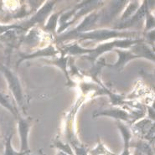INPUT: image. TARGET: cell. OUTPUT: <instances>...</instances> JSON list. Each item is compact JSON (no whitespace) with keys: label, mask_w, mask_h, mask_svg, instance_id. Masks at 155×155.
<instances>
[{"label":"cell","mask_w":155,"mask_h":155,"mask_svg":"<svg viewBox=\"0 0 155 155\" xmlns=\"http://www.w3.org/2000/svg\"><path fill=\"white\" fill-rule=\"evenodd\" d=\"M99 115H107L113 117L115 118H120L123 120H127L128 119V114L125 112L120 111V110H110V111H106V112H101L99 113Z\"/></svg>","instance_id":"obj_9"},{"label":"cell","mask_w":155,"mask_h":155,"mask_svg":"<svg viewBox=\"0 0 155 155\" xmlns=\"http://www.w3.org/2000/svg\"><path fill=\"white\" fill-rule=\"evenodd\" d=\"M58 15L59 14H56V15H54L50 19V21L48 23V25L46 26L47 29H50V30H52L54 29L55 25H56V23H57V18H58Z\"/></svg>","instance_id":"obj_12"},{"label":"cell","mask_w":155,"mask_h":155,"mask_svg":"<svg viewBox=\"0 0 155 155\" xmlns=\"http://www.w3.org/2000/svg\"><path fill=\"white\" fill-rule=\"evenodd\" d=\"M0 70L3 71L4 76L6 77L8 87H9L12 94L14 95L15 100L17 101L18 104H21L23 101V94H22L21 87H20V83H19L18 77L15 76L10 70H8L6 67L0 66Z\"/></svg>","instance_id":"obj_1"},{"label":"cell","mask_w":155,"mask_h":155,"mask_svg":"<svg viewBox=\"0 0 155 155\" xmlns=\"http://www.w3.org/2000/svg\"><path fill=\"white\" fill-rule=\"evenodd\" d=\"M72 147L76 155H88V150L85 146L72 144Z\"/></svg>","instance_id":"obj_11"},{"label":"cell","mask_w":155,"mask_h":155,"mask_svg":"<svg viewBox=\"0 0 155 155\" xmlns=\"http://www.w3.org/2000/svg\"><path fill=\"white\" fill-rule=\"evenodd\" d=\"M90 153L91 155H117L106 148V146L100 140H98L97 146L92 149Z\"/></svg>","instance_id":"obj_8"},{"label":"cell","mask_w":155,"mask_h":155,"mask_svg":"<svg viewBox=\"0 0 155 155\" xmlns=\"http://www.w3.org/2000/svg\"><path fill=\"white\" fill-rule=\"evenodd\" d=\"M118 127L122 133V135L123 137V142H124V148H123V151L121 155H130V140H131V137H132L131 132L127 127L123 126V124L118 123Z\"/></svg>","instance_id":"obj_5"},{"label":"cell","mask_w":155,"mask_h":155,"mask_svg":"<svg viewBox=\"0 0 155 155\" xmlns=\"http://www.w3.org/2000/svg\"><path fill=\"white\" fill-rule=\"evenodd\" d=\"M54 2H50V3H48L47 5L45 6H44L40 11H39L38 13H37L35 16L32 18V20L31 22L32 23H35V22H41L43 21L45 18L46 17L47 15L50 13V11L52 9V8L54 6Z\"/></svg>","instance_id":"obj_6"},{"label":"cell","mask_w":155,"mask_h":155,"mask_svg":"<svg viewBox=\"0 0 155 155\" xmlns=\"http://www.w3.org/2000/svg\"><path fill=\"white\" fill-rule=\"evenodd\" d=\"M136 8H137V5H130L128 8L127 9L126 12L124 13V15L123 16V19H124L125 18H127L128 16L133 14V12L136 10Z\"/></svg>","instance_id":"obj_14"},{"label":"cell","mask_w":155,"mask_h":155,"mask_svg":"<svg viewBox=\"0 0 155 155\" xmlns=\"http://www.w3.org/2000/svg\"><path fill=\"white\" fill-rule=\"evenodd\" d=\"M97 19V15H96V14H92V15H89L87 18H86L83 22L81 24L79 25V27H77L76 29H75L74 30H72L71 32H70L67 35H65V36L62 37V40H64L65 39L66 37L69 36H76L77 35H79L80 32H82L83 30H85V29H87V27H89L91 25H93L95 21Z\"/></svg>","instance_id":"obj_4"},{"label":"cell","mask_w":155,"mask_h":155,"mask_svg":"<svg viewBox=\"0 0 155 155\" xmlns=\"http://www.w3.org/2000/svg\"><path fill=\"white\" fill-rule=\"evenodd\" d=\"M125 35L122 33L116 32L112 30H98L94 32H89L87 34H81L76 35L82 40H108L111 38H117L119 36H124Z\"/></svg>","instance_id":"obj_2"},{"label":"cell","mask_w":155,"mask_h":155,"mask_svg":"<svg viewBox=\"0 0 155 155\" xmlns=\"http://www.w3.org/2000/svg\"><path fill=\"white\" fill-rule=\"evenodd\" d=\"M0 104L3 105L4 107H6V108L8 109L9 111H11L12 113H14V109L12 108L11 105L8 103V101H7V99L4 97V96H3L1 93H0Z\"/></svg>","instance_id":"obj_13"},{"label":"cell","mask_w":155,"mask_h":155,"mask_svg":"<svg viewBox=\"0 0 155 155\" xmlns=\"http://www.w3.org/2000/svg\"><path fill=\"white\" fill-rule=\"evenodd\" d=\"M12 137L13 134H11L5 142V148H4V153L3 155H27L26 153H18L13 148L12 146Z\"/></svg>","instance_id":"obj_7"},{"label":"cell","mask_w":155,"mask_h":155,"mask_svg":"<svg viewBox=\"0 0 155 155\" xmlns=\"http://www.w3.org/2000/svg\"><path fill=\"white\" fill-rule=\"evenodd\" d=\"M55 147L58 148L59 149H61L62 151V153H64L65 154L67 155H73V150L69 144H65V143H63L61 142H56L55 143Z\"/></svg>","instance_id":"obj_10"},{"label":"cell","mask_w":155,"mask_h":155,"mask_svg":"<svg viewBox=\"0 0 155 155\" xmlns=\"http://www.w3.org/2000/svg\"><path fill=\"white\" fill-rule=\"evenodd\" d=\"M30 128V124L28 120L25 119H19L18 120V134L21 140V150L20 153H26L29 152V146H28V135Z\"/></svg>","instance_id":"obj_3"}]
</instances>
